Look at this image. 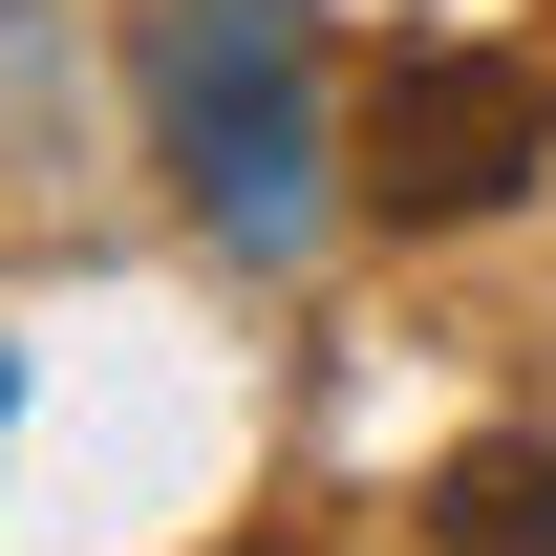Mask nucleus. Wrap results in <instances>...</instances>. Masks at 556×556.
<instances>
[{"label": "nucleus", "mask_w": 556, "mask_h": 556, "mask_svg": "<svg viewBox=\"0 0 556 556\" xmlns=\"http://www.w3.org/2000/svg\"><path fill=\"white\" fill-rule=\"evenodd\" d=\"M535 150H556V86L514 65V43H407V65L343 108V193L386 214V236H471Z\"/></svg>", "instance_id": "nucleus-1"}, {"label": "nucleus", "mask_w": 556, "mask_h": 556, "mask_svg": "<svg viewBox=\"0 0 556 556\" xmlns=\"http://www.w3.org/2000/svg\"><path fill=\"white\" fill-rule=\"evenodd\" d=\"M172 129H193V193L214 214H278V22L236 0L214 43H172Z\"/></svg>", "instance_id": "nucleus-2"}, {"label": "nucleus", "mask_w": 556, "mask_h": 556, "mask_svg": "<svg viewBox=\"0 0 556 556\" xmlns=\"http://www.w3.org/2000/svg\"><path fill=\"white\" fill-rule=\"evenodd\" d=\"M428 535H450V556H556V450H535V428L450 450V471H428Z\"/></svg>", "instance_id": "nucleus-3"}]
</instances>
